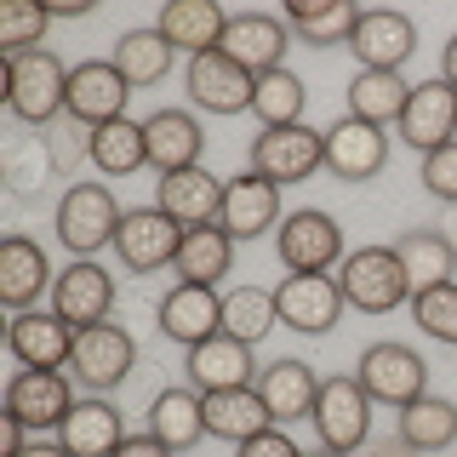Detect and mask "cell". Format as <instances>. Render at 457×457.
Instances as JSON below:
<instances>
[{
	"instance_id": "obj_1",
	"label": "cell",
	"mask_w": 457,
	"mask_h": 457,
	"mask_svg": "<svg viewBox=\"0 0 457 457\" xmlns=\"http://www.w3.org/2000/svg\"><path fill=\"white\" fill-rule=\"evenodd\" d=\"M6 104L23 126H52L69 109V63L52 46L6 57Z\"/></svg>"
},
{
	"instance_id": "obj_2",
	"label": "cell",
	"mask_w": 457,
	"mask_h": 457,
	"mask_svg": "<svg viewBox=\"0 0 457 457\" xmlns=\"http://www.w3.org/2000/svg\"><path fill=\"white\" fill-rule=\"evenodd\" d=\"M337 286H343V303L361 309V314H395L400 303H411V280L400 269L395 246H361L337 263Z\"/></svg>"
},
{
	"instance_id": "obj_3",
	"label": "cell",
	"mask_w": 457,
	"mask_h": 457,
	"mask_svg": "<svg viewBox=\"0 0 457 457\" xmlns=\"http://www.w3.org/2000/svg\"><path fill=\"white\" fill-rule=\"evenodd\" d=\"M120 200H114L109 183H75L63 200H57V240H63L75 257H97L104 246H114L120 235Z\"/></svg>"
},
{
	"instance_id": "obj_4",
	"label": "cell",
	"mask_w": 457,
	"mask_h": 457,
	"mask_svg": "<svg viewBox=\"0 0 457 457\" xmlns=\"http://www.w3.org/2000/svg\"><path fill=\"white\" fill-rule=\"evenodd\" d=\"M275 252L286 263V275H332L343 263V228L332 212L303 206V212H286V223L275 228Z\"/></svg>"
},
{
	"instance_id": "obj_5",
	"label": "cell",
	"mask_w": 457,
	"mask_h": 457,
	"mask_svg": "<svg viewBox=\"0 0 457 457\" xmlns=\"http://www.w3.org/2000/svg\"><path fill=\"white\" fill-rule=\"evenodd\" d=\"M314 435L326 452L354 457L371 440V395L361 389V378H320V400H314Z\"/></svg>"
},
{
	"instance_id": "obj_6",
	"label": "cell",
	"mask_w": 457,
	"mask_h": 457,
	"mask_svg": "<svg viewBox=\"0 0 457 457\" xmlns=\"http://www.w3.org/2000/svg\"><path fill=\"white\" fill-rule=\"evenodd\" d=\"M320 166H326V132H314V126H263L252 137V171L269 178L275 189L314 178Z\"/></svg>"
},
{
	"instance_id": "obj_7",
	"label": "cell",
	"mask_w": 457,
	"mask_h": 457,
	"mask_svg": "<svg viewBox=\"0 0 457 457\" xmlns=\"http://www.w3.org/2000/svg\"><path fill=\"white\" fill-rule=\"evenodd\" d=\"M361 389L371 395V406H411L418 395H428V361L406 343H371L361 349Z\"/></svg>"
},
{
	"instance_id": "obj_8",
	"label": "cell",
	"mask_w": 457,
	"mask_h": 457,
	"mask_svg": "<svg viewBox=\"0 0 457 457\" xmlns=\"http://www.w3.org/2000/svg\"><path fill=\"white\" fill-rule=\"evenodd\" d=\"M137 366V343L126 326H86V332H75V354H69V371H75V383L86 395H109L126 383V371Z\"/></svg>"
},
{
	"instance_id": "obj_9",
	"label": "cell",
	"mask_w": 457,
	"mask_h": 457,
	"mask_svg": "<svg viewBox=\"0 0 457 457\" xmlns=\"http://www.w3.org/2000/svg\"><path fill=\"white\" fill-rule=\"evenodd\" d=\"M126 97H132V86L126 75L114 69V57H86V63H69V120L80 126V132H97V126L120 120L126 114Z\"/></svg>"
},
{
	"instance_id": "obj_10",
	"label": "cell",
	"mask_w": 457,
	"mask_h": 457,
	"mask_svg": "<svg viewBox=\"0 0 457 457\" xmlns=\"http://www.w3.org/2000/svg\"><path fill=\"white\" fill-rule=\"evenodd\" d=\"M109 309H114V275L97 257H75L69 269H57V280H52V314L57 320L86 332V326H104Z\"/></svg>"
},
{
	"instance_id": "obj_11",
	"label": "cell",
	"mask_w": 457,
	"mask_h": 457,
	"mask_svg": "<svg viewBox=\"0 0 457 457\" xmlns=\"http://www.w3.org/2000/svg\"><path fill=\"white\" fill-rule=\"evenodd\" d=\"M275 309H280V326H292L303 337H320L343 320L349 303H343L337 275H286L275 286Z\"/></svg>"
},
{
	"instance_id": "obj_12",
	"label": "cell",
	"mask_w": 457,
	"mask_h": 457,
	"mask_svg": "<svg viewBox=\"0 0 457 457\" xmlns=\"http://www.w3.org/2000/svg\"><path fill=\"white\" fill-rule=\"evenodd\" d=\"M292 23L275 18V12H235L223 29V57H235L246 75H269V69H286V46H292Z\"/></svg>"
},
{
	"instance_id": "obj_13",
	"label": "cell",
	"mask_w": 457,
	"mask_h": 457,
	"mask_svg": "<svg viewBox=\"0 0 457 457\" xmlns=\"http://www.w3.org/2000/svg\"><path fill=\"white\" fill-rule=\"evenodd\" d=\"M183 246V223H171L161 206H132L120 218V235H114V252L132 275H154V269H171V257Z\"/></svg>"
},
{
	"instance_id": "obj_14",
	"label": "cell",
	"mask_w": 457,
	"mask_h": 457,
	"mask_svg": "<svg viewBox=\"0 0 457 457\" xmlns=\"http://www.w3.org/2000/svg\"><path fill=\"white\" fill-rule=\"evenodd\" d=\"M389 166V132L371 120H354V114H343V120L326 126V171L343 183H366L378 178V171Z\"/></svg>"
},
{
	"instance_id": "obj_15",
	"label": "cell",
	"mask_w": 457,
	"mask_h": 457,
	"mask_svg": "<svg viewBox=\"0 0 457 457\" xmlns=\"http://www.w3.org/2000/svg\"><path fill=\"white\" fill-rule=\"evenodd\" d=\"M400 143L406 149H418V154H435L440 143H452L457 137V92L446 80H418L411 86V97H406V114H400Z\"/></svg>"
},
{
	"instance_id": "obj_16",
	"label": "cell",
	"mask_w": 457,
	"mask_h": 457,
	"mask_svg": "<svg viewBox=\"0 0 457 457\" xmlns=\"http://www.w3.org/2000/svg\"><path fill=\"white\" fill-rule=\"evenodd\" d=\"M189 104L206 109V114H246L252 109V92H257V75L235 63L223 52H200L189 57Z\"/></svg>"
},
{
	"instance_id": "obj_17",
	"label": "cell",
	"mask_w": 457,
	"mask_h": 457,
	"mask_svg": "<svg viewBox=\"0 0 457 457\" xmlns=\"http://www.w3.org/2000/svg\"><path fill=\"white\" fill-rule=\"evenodd\" d=\"M6 349L18 366H40V371H63L75 354V326L57 320L52 309H23L6 320Z\"/></svg>"
},
{
	"instance_id": "obj_18",
	"label": "cell",
	"mask_w": 457,
	"mask_h": 457,
	"mask_svg": "<svg viewBox=\"0 0 457 457\" xmlns=\"http://www.w3.org/2000/svg\"><path fill=\"white\" fill-rule=\"evenodd\" d=\"M280 189L269 178H257V171H240V178H228L223 189V212H218V228L228 240H257L269 235V228H280Z\"/></svg>"
},
{
	"instance_id": "obj_19",
	"label": "cell",
	"mask_w": 457,
	"mask_h": 457,
	"mask_svg": "<svg viewBox=\"0 0 457 457\" xmlns=\"http://www.w3.org/2000/svg\"><path fill=\"white\" fill-rule=\"evenodd\" d=\"M75 389H69V378L63 371H40V366H23V371H12V383H6V411L12 418H23L29 428H63L69 418V406H75Z\"/></svg>"
},
{
	"instance_id": "obj_20",
	"label": "cell",
	"mask_w": 457,
	"mask_h": 457,
	"mask_svg": "<svg viewBox=\"0 0 457 457\" xmlns=\"http://www.w3.org/2000/svg\"><path fill=\"white\" fill-rule=\"evenodd\" d=\"M257 354H252V343H240V337H206V343H195L189 349V389L200 395H218V389H252L257 383Z\"/></svg>"
},
{
	"instance_id": "obj_21",
	"label": "cell",
	"mask_w": 457,
	"mask_h": 457,
	"mask_svg": "<svg viewBox=\"0 0 457 457\" xmlns=\"http://www.w3.org/2000/svg\"><path fill=\"white\" fill-rule=\"evenodd\" d=\"M161 332H166L171 343H183V349L218 337V332H223V292H218V286H189V280H178V286L161 297Z\"/></svg>"
},
{
	"instance_id": "obj_22",
	"label": "cell",
	"mask_w": 457,
	"mask_h": 457,
	"mask_svg": "<svg viewBox=\"0 0 457 457\" xmlns=\"http://www.w3.org/2000/svg\"><path fill=\"white\" fill-rule=\"evenodd\" d=\"M52 280H57V269L46 263V252H40L29 235L0 240V303H6L12 314L35 309L40 297L52 292Z\"/></svg>"
},
{
	"instance_id": "obj_23",
	"label": "cell",
	"mask_w": 457,
	"mask_h": 457,
	"mask_svg": "<svg viewBox=\"0 0 457 457\" xmlns=\"http://www.w3.org/2000/svg\"><path fill=\"white\" fill-rule=\"evenodd\" d=\"M223 178H212L206 166H189V171H171V178L154 183V206L166 212L171 223L183 228H200V223H218L223 212Z\"/></svg>"
},
{
	"instance_id": "obj_24",
	"label": "cell",
	"mask_w": 457,
	"mask_h": 457,
	"mask_svg": "<svg viewBox=\"0 0 457 457\" xmlns=\"http://www.w3.org/2000/svg\"><path fill=\"white\" fill-rule=\"evenodd\" d=\"M120 440H126V423L104 395H80L75 406H69L63 428H57V446L69 457H114Z\"/></svg>"
},
{
	"instance_id": "obj_25",
	"label": "cell",
	"mask_w": 457,
	"mask_h": 457,
	"mask_svg": "<svg viewBox=\"0 0 457 457\" xmlns=\"http://www.w3.org/2000/svg\"><path fill=\"white\" fill-rule=\"evenodd\" d=\"M349 52L361 57V69H400L411 52H418V23L406 18V12H361V29H354Z\"/></svg>"
},
{
	"instance_id": "obj_26",
	"label": "cell",
	"mask_w": 457,
	"mask_h": 457,
	"mask_svg": "<svg viewBox=\"0 0 457 457\" xmlns=\"http://www.w3.org/2000/svg\"><path fill=\"white\" fill-rule=\"evenodd\" d=\"M143 132H149V166L161 171V178L200 166L206 132H200V120H195L189 109H154L149 120H143Z\"/></svg>"
},
{
	"instance_id": "obj_27",
	"label": "cell",
	"mask_w": 457,
	"mask_h": 457,
	"mask_svg": "<svg viewBox=\"0 0 457 457\" xmlns=\"http://www.w3.org/2000/svg\"><path fill=\"white\" fill-rule=\"evenodd\" d=\"M149 435L161 440L166 452H195L200 440H206V395L200 389H161L154 395V406H149Z\"/></svg>"
},
{
	"instance_id": "obj_28",
	"label": "cell",
	"mask_w": 457,
	"mask_h": 457,
	"mask_svg": "<svg viewBox=\"0 0 457 457\" xmlns=\"http://www.w3.org/2000/svg\"><path fill=\"white\" fill-rule=\"evenodd\" d=\"M228 18H235V12H223L218 0H166V12H161V23H154V29L171 40V52L200 57V52H218L223 46Z\"/></svg>"
},
{
	"instance_id": "obj_29",
	"label": "cell",
	"mask_w": 457,
	"mask_h": 457,
	"mask_svg": "<svg viewBox=\"0 0 457 457\" xmlns=\"http://www.w3.org/2000/svg\"><path fill=\"white\" fill-rule=\"evenodd\" d=\"M257 395L275 411V423H297L314 418V400H320V378H314L309 361H269L257 371Z\"/></svg>"
},
{
	"instance_id": "obj_30",
	"label": "cell",
	"mask_w": 457,
	"mask_h": 457,
	"mask_svg": "<svg viewBox=\"0 0 457 457\" xmlns=\"http://www.w3.org/2000/svg\"><path fill=\"white\" fill-rule=\"evenodd\" d=\"M171 275L189 280V286H223L235 275V240H228L218 223L183 228V246L171 257Z\"/></svg>"
},
{
	"instance_id": "obj_31",
	"label": "cell",
	"mask_w": 457,
	"mask_h": 457,
	"mask_svg": "<svg viewBox=\"0 0 457 457\" xmlns=\"http://www.w3.org/2000/svg\"><path fill=\"white\" fill-rule=\"evenodd\" d=\"M263 428H275V411L263 406V395L252 389H218L206 395V435L228 440V446H246L252 435H263Z\"/></svg>"
},
{
	"instance_id": "obj_32",
	"label": "cell",
	"mask_w": 457,
	"mask_h": 457,
	"mask_svg": "<svg viewBox=\"0 0 457 457\" xmlns=\"http://www.w3.org/2000/svg\"><path fill=\"white\" fill-rule=\"evenodd\" d=\"M286 23L303 46H349L354 29H361V6L354 0H292L286 6Z\"/></svg>"
},
{
	"instance_id": "obj_33",
	"label": "cell",
	"mask_w": 457,
	"mask_h": 457,
	"mask_svg": "<svg viewBox=\"0 0 457 457\" xmlns=\"http://www.w3.org/2000/svg\"><path fill=\"white\" fill-rule=\"evenodd\" d=\"M395 257H400V269H406V280H411V297L428 292V286H446L457 275V246L440 228H406V235L395 240Z\"/></svg>"
},
{
	"instance_id": "obj_34",
	"label": "cell",
	"mask_w": 457,
	"mask_h": 457,
	"mask_svg": "<svg viewBox=\"0 0 457 457\" xmlns=\"http://www.w3.org/2000/svg\"><path fill=\"white\" fill-rule=\"evenodd\" d=\"M406 97H411V80L400 75V69H361V75L349 80V114H354V120L383 126V132L400 126Z\"/></svg>"
},
{
	"instance_id": "obj_35",
	"label": "cell",
	"mask_w": 457,
	"mask_h": 457,
	"mask_svg": "<svg viewBox=\"0 0 457 457\" xmlns=\"http://www.w3.org/2000/svg\"><path fill=\"white\" fill-rule=\"evenodd\" d=\"M86 154H92V166L104 178H132L137 166H149V132H143V120L120 114V120L86 132Z\"/></svg>"
},
{
	"instance_id": "obj_36",
	"label": "cell",
	"mask_w": 457,
	"mask_h": 457,
	"mask_svg": "<svg viewBox=\"0 0 457 457\" xmlns=\"http://www.w3.org/2000/svg\"><path fill=\"white\" fill-rule=\"evenodd\" d=\"M171 63H178V52H171V40L161 35V29H132V35L114 40V69L126 75L132 92H143V86H161L171 75Z\"/></svg>"
},
{
	"instance_id": "obj_37",
	"label": "cell",
	"mask_w": 457,
	"mask_h": 457,
	"mask_svg": "<svg viewBox=\"0 0 457 457\" xmlns=\"http://www.w3.org/2000/svg\"><path fill=\"white\" fill-rule=\"evenodd\" d=\"M400 446H411V452L457 446V406L440 395H418L411 406H400Z\"/></svg>"
},
{
	"instance_id": "obj_38",
	"label": "cell",
	"mask_w": 457,
	"mask_h": 457,
	"mask_svg": "<svg viewBox=\"0 0 457 457\" xmlns=\"http://www.w3.org/2000/svg\"><path fill=\"white\" fill-rule=\"evenodd\" d=\"M280 326V309H275V292L269 286H228L223 297V332L240 337V343H263L269 332Z\"/></svg>"
},
{
	"instance_id": "obj_39",
	"label": "cell",
	"mask_w": 457,
	"mask_h": 457,
	"mask_svg": "<svg viewBox=\"0 0 457 457\" xmlns=\"http://www.w3.org/2000/svg\"><path fill=\"white\" fill-rule=\"evenodd\" d=\"M303 109H309L303 75H292V69H269V75H257L252 114L263 126H303Z\"/></svg>"
},
{
	"instance_id": "obj_40",
	"label": "cell",
	"mask_w": 457,
	"mask_h": 457,
	"mask_svg": "<svg viewBox=\"0 0 457 457\" xmlns=\"http://www.w3.org/2000/svg\"><path fill=\"white\" fill-rule=\"evenodd\" d=\"M46 29H52V6H35V0H6L0 6V52L23 57L46 46Z\"/></svg>"
},
{
	"instance_id": "obj_41",
	"label": "cell",
	"mask_w": 457,
	"mask_h": 457,
	"mask_svg": "<svg viewBox=\"0 0 457 457\" xmlns=\"http://www.w3.org/2000/svg\"><path fill=\"white\" fill-rule=\"evenodd\" d=\"M411 320H418V332H423V337L452 343V349H457V280L428 286V292L411 297Z\"/></svg>"
},
{
	"instance_id": "obj_42",
	"label": "cell",
	"mask_w": 457,
	"mask_h": 457,
	"mask_svg": "<svg viewBox=\"0 0 457 457\" xmlns=\"http://www.w3.org/2000/svg\"><path fill=\"white\" fill-rule=\"evenodd\" d=\"M423 189L435 200H452L457 206V137L440 143L435 154H423Z\"/></svg>"
},
{
	"instance_id": "obj_43",
	"label": "cell",
	"mask_w": 457,
	"mask_h": 457,
	"mask_svg": "<svg viewBox=\"0 0 457 457\" xmlns=\"http://www.w3.org/2000/svg\"><path fill=\"white\" fill-rule=\"evenodd\" d=\"M235 457H303V452H297V440L275 423V428H263V435H252L246 446H235Z\"/></svg>"
},
{
	"instance_id": "obj_44",
	"label": "cell",
	"mask_w": 457,
	"mask_h": 457,
	"mask_svg": "<svg viewBox=\"0 0 457 457\" xmlns=\"http://www.w3.org/2000/svg\"><path fill=\"white\" fill-rule=\"evenodd\" d=\"M23 452H29V423L0 411V457H23Z\"/></svg>"
},
{
	"instance_id": "obj_45",
	"label": "cell",
	"mask_w": 457,
	"mask_h": 457,
	"mask_svg": "<svg viewBox=\"0 0 457 457\" xmlns=\"http://www.w3.org/2000/svg\"><path fill=\"white\" fill-rule=\"evenodd\" d=\"M114 457H178V452H166L161 440H154L149 428H143V435H126V440H120V452H114Z\"/></svg>"
},
{
	"instance_id": "obj_46",
	"label": "cell",
	"mask_w": 457,
	"mask_h": 457,
	"mask_svg": "<svg viewBox=\"0 0 457 457\" xmlns=\"http://www.w3.org/2000/svg\"><path fill=\"white\" fill-rule=\"evenodd\" d=\"M440 80H446L452 92H457V35L446 40V52H440Z\"/></svg>"
},
{
	"instance_id": "obj_47",
	"label": "cell",
	"mask_w": 457,
	"mask_h": 457,
	"mask_svg": "<svg viewBox=\"0 0 457 457\" xmlns=\"http://www.w3.org/2000/svg\"><path fill=\"white\" fill-rule=\"evenodd\" d=\"M23 457H69V452H63V446H57V440H40V446H29Z\"/></svg>"
},
{
	"instance_id": "obj_48",
	"label": "cell",
	"mask_w": 457,
	"mask_h": 457,
	"mask_svg": "<svg viewBox=\"0 0 457 457\" xmlns=\"http://www.w3.org/2000/svg\"><path fill=\"white\" fill-rule=\"evenodd\" d=\"M303 457H343V452H326V446H314V452H303Z\"/></svg>"
}]
</instances>
